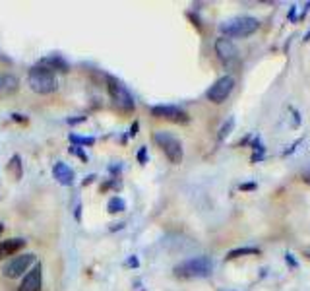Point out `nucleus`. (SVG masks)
I'll return each instance as SVG.
<instances>
[{
	"label": "nucleus",
	"instance_id": "f257e3e1",
	"mask_svg": "<svg viewBox=\"0 0 310 291\" xmlns=\"http://www.w3.org/2000/svg\"><path fill=\"white\" fill-rule=\"evenodd\" d=\"M173 272L176 278H186V280L208 278L213 272V260L210 256H194V258H188V260L176 264Z\"/></svg>",
	"mask_w": 310,
	"mask_h": 291
},
{
	"label": "nucleus",
	"instance_id": "f03ea898",
	"mask_svg": "<svg viewBox=\"0 0 310 291\" xmlns=\"http://www.w3.org/2000/svg\"><path fill=\"white\" fill-rule=\"evenodd\" d=\"M28 84L29 87L35 91V93H41V95H47V93H53L57 91L58 87V80L55 76V72L50 68L43 66H33L28 74Z\"/></svg>",
	"mask_w": 310,
	"mask_h": 291
},
{
	"label": "nucleus",
	"instance_id": "7ed1b4c3",
	"mask_svg": "<svg viewBox=\"0 0 310 291\" xmlns=\"http://www.w3.org/2000/svg\"><path fill=\"white\" fill-rule=\"evenodd\" d=\"M258 29H260V19L252 16H239V18L227 19L219 26L223 37H248Z\"/></svg>",
	"mask_w": 310,
	"mask_h": 291
},
{
	"label": "nucleus",
	"instance_id": "20e7f679",
	"mask_svg": "<svg viewBox=\"0 0 310 291\" xmlns=\"http://www.w3.org/2000/svg\"><path fill=\"white\" fill-rule=\"evenodd\" d=\"M153 142L161 148V152L165 154V157H167L173 165H178L183 161V157H184L183 142H180L176 136H173L171 132H165V130H159V132H155L153 134Z\"/></svg>",
	"mask_w": 310,
	"mask_h": 291
},
{
	"label": "nucleus",
	"instance_id": "39448f33",
	"mask_svg": "<svg viewBox=\"0 0 310 291\" xmlns=\"http://www.w3.org/2000/svg\"><path fill=\"white\" fill-rule=\"evenodd\" d=\"M107 89H109V95L113 99V103H115L120 111H126V113H130V111H134V97L132 93L128 91V87L115 76H107Z\"/></svg>",
	"mask_w": 310,
	"mask_h": 291
},
{
	"label": "nucleus",
	"instance_id": "423d86ee",
	"mask_svg": "<svg viewBox=\"0 0 310 291\" xmlns=\"http://www.w3.org/2000/svg\"><path fill=\"white\" fill-rule=\"evenodd\" d=\"M33 264H35V254H33V252H23V254H19V256H14V258L4 266L2 274H4L6 278H10V280H16L19 276H23Z\"/></svg>",
	"mask_w": 310,
	"mask_h": 291
},
{
	"label": "nucleus",
	"instance_id": "0eeeda50",
	"mask_svg": "<svg viewBox=\"0 0 310 291\" xmlns=\"http://www.w3.org/2000/svg\"><path fill=\"white\" fill-rule=\"evenodd\" d=\"M232 89H235V78L221 76L219 80H215L212 84V87L205 91V97H208V101H212V103H223V101L232 93Z\"/></svg>",
	"mask_w": 310,
	"mask_h": 291
},
{
	"label": "nucleus",
	"instance_id": "6e6552de",
	"mask_svg": "<svg viewBox=\"0 0 310 291\" xmlns=\"http://www.w3.org/2000/svg\"><path fill=\"white\" fill-rule=\"evenodd\" d=\"M151 115L155 118H165V120H173V123H186L188 120V115L180 107L174 105H155L151 107Z\"/></svg>",
	"mask_w": 310,
	"mask_h": 291
},
{
	"label": "nucleus",
	"instance_id": "1a4fd4ad",
	"mask_svg": "<svg viewBox=\"0 0 310 291\" xmlns=\"http://www.w3.org/2000/svg\"><path fill=\"white\" fill-rule=\"evenodd\" d=\"M41 287H43V266L37 262L35 268L23 276L18 291H41Z\"/></svg>",
	"mask_w": 310,
	"mask_h": 291
},
{
	"label": "nucleus",
	"instance_id": "9d476101",
	"mask_svg": "<svg viewBox=\"0 0 310 291\" xmlns=\"http://www.w3.org/2000/svg\"><path fill=\"white\" fill-rule=\"evenodd\" d=\"M213 47H215V55L221 58L223 62H232L239 57V48L229 37H217Z\"/></svg>",
	"mask_w": 310,
	"mask_h": 291
},
{
	"label": "nucleus",
	"instance_id": "9b49d317",
	"mask_svg": "<svg viewBox=\"0 0 310 291\" xmlns=\"http://www.w3.org/2000/svg\"><path fill=\"white\" fill-rule=\"evenodd\" d=\"M53 175H55V179H57L58 183L64 184V186H72V184H74V179H76L72 167H68V165L62 163V161H57V163L53 165Z\"/></svg>",
	"mask_w": 310,
	"mask_h": 291
},
{
	"label": "nucleus",
	"instance_id": "f8f14e48",
	"mask_svg": "<svg viewBox=\"0 0 310 291\" xmlns=\"http://www.w3.org/2000/svg\"><path fill=\"white\" fill-rule=\"evenodd\" d=\"M25 247V241L23 239H6V241L0 243V260L2 258H6V256H10V254H16V252H19L21 249Z\"/></svg>",
	"mask_w": 310,
	"mask_h": 291
},
{
	"label": "nucleus",
	"instance_id": "ddd939ff",
	"mask_svg": "<svg viewBox=\"0 0 310 291\" xmlns=\"http://www.w3.org/2000/svg\"><path fill=\"white\" fill-rule=\"evenodd\" d=\"M41 64H47V68H50L53 72L55 70H60V72H68V64L58 57V55H50V57H45L41 60Z\"/></svg>",
	"mask_w": 310,
	"mask_h": 291
},
{
	"label": "nucleus",
	"instance_id": "4468645a",
	"mask_svg": "<svg viewBox=\"0 0 310 291\" xmlns=\"http://www.w3.org/2000/svg\"><path fill=\"white\" fill-rule=\"evenodd\" d=\"M248 254H260V249L256 247H241V249H232V251L227 252L225 260H235L239 256H248Z\"/></svg>",
	"mask_w": 310,
	"mask_h": 291
},
{
	"label": "nucleus",
	"instance_id": "2eb2a0df",
	"mask_svg": "<svg viewBox=\"0 0 310 291\" xmlns=\"http://www.w3.org/2000/svg\"><path fill=\"white\" fill-rule=\"evenodd\" d=\"M8 173L12 175L16 181H19V179H21V175H23V169H21V157H19V155H14V157L10 159Z\"/></svg>",
	"mask_w": 310,
	"mask_h": 291
},
{
	"label": "nucleus",
	"instance_id": "dca6fc26",
	"mask_svg": "<svg viewBox=\"0 0 310 291\" xmlns=\"http://www.w3.org/2000/svg\"><path fill=\"white\" fill-rule=\"evenodd\" d=\"M107 210L111 213H118V212H124L126 210V204L122 198H118V196H113L111 200H109V204H107Z\"/></svg>",
	"mask_w": 310,
	"mask_h": 291
},
{
	"label": "nucleus",
	"instance_id": "f3484780",
	"mask_svg": "<svg viewBox=\"0 0 310 291\" xmlns=\"http://www.w3.org/2000/svg\"><path fill=\"white\" fill-rule=\"evenodd\" d=\"M70 142H72V146H93L95 144V138H87V136H77V134H70Z\"/></svg>",
	"mask_w": 310,
	"mask_h": 291
},
{
	"label": "nucleus",
	"instance_id": "a211bd4d",
	"mask_svg": "<svg viewBox=\"0 0 310 291\" xmlns=\"http://www.w3.org/2000/svg\"><path fill=\"white\" fill-rule=\"evenodd\" d=\"M232 128H235V118H232V116H229V118H227V123L221 126V130H219V136H217V140H219V142H223L227 136L231 134Z\"/></svg>",
	"mask_w": 310,
	"mask_h": 291
},
{
	"label": "nucleus",
	"instance_id": "6ab92c4d",
	"mask_svg": "<svg viewBox=\"0 0 310 291\" xmlns=\"http://www.w3.org/2000/svg\"><path fill=\"white\" fill-rule=\"evenodd\" d=\"M70 154L80 157L82 161H87V154L84 152V148H80V146H70Z\"/></svg>",
	"mask_w": 310,
	"mask_h": 291
},
{
	"label": "nucleus",
	"instance_id": "aec40b11",
	"mask_svg": "<svg viewBox=\"0 0 310 291\" xmlns=\"http://www.w3.org/2000/svg\"><path fill=\"white\" fill-rule=\"evenodd\" d=\"M2 86H6V89H14V87H16V80L10 76H4L0 80V87Z\"/></svg>",
	"mask_w": 310,
	"mask_h": 291
},
{
	"label": "nucleus",
	"instance_id": "412c9836",
	"mask_svg": "<svg viewBox=\"0 0 310 291\" xmlns=\"http://www.w3.org/2000/svg\"><path fill=\"white\" fill-rule=\"evenodd\" d=\"M138 161H140V163H145V161H147V148H140V152H138Z\"/></svg>",
	"mask_w": 310,
	"mask_h": 291
},
{
	"label": "nucleus",
	"instance_id": "4be33fe9",
	"mask_svg": "<svg viewBox=\"0 0 310 291\" xmlns=\"http://www.w3.org/2000/svg\"><path fill=\"white\" fill-rule=\"evenodd\" d=\"M86 116H77V118H68V125H77V123H84Z\"/></svg>",
	"mask_w": 310,
	"mask_h": 291
},
{
	"label": "nucleus",
	"instance_id": "5701e85b",
	"mask_svg": "<svg viewBox=\"0 0 310 291\" xmlns=\"http://www.w3.org/2000/svg\"><path fill=\"white\" fill-rule=\"evenodd\" d=\"M285 260H287V264H291L293 268H297V260L293 258V254H287V256H285Z\"/></svg>",
	"mask_w": 310,
	"mask_h": 291
},
{
	"label": "nucleus",
	"instance_id": "b1692460",
	"mask_svg": "<svg viewBox=\"0 0 310 291\" xmlns=\"http://www.w3.org/2000/svg\"><path fill=\"white\" fill-rule=\"evenodd\" d=\"M12 118H14L16 123H25V116H23V115H16V113H14V115H12Z\"/></svg>",
	"mask_w": 310,
	"mask_h": 291
},
{
	"label": "nucleus",
	"instance_id": "393cba45",
	"mask_svg": "<svg viewBox=\"0 0 310 291\" xmlns=\"http://www.w3.org/2000/svg\"><path fill=\"white\" fill-rule=\"evenodd\" d=\"M138 134V123H134V125L130 126V136H136Z\"/></svg>",
	"mask_w": 310,
	"mask_h": 291
},
{
	"label": "nucleus",
	"instance_id": "a878e982",
	"mask_svg": "<svg viewBox=\"0 0 310 291\" xmlns=\"http://www.w3.org/2000/svg\"><path fill=\"white\" fill-rule=\"evenodd\" d=\"M254 186H256V184H252V183H248V184H241V188H242V190H252Z\"/></svg>",
	"mask_w": 310,
	"mask_h": 291
},
{
	"label": "nucleus",
	"instance_id": "bb28decb",
	"mask_svg": "<svg viewBox=\"0 0 310 291\" xmlns=\"http://www.w3.org/2000/svg\"><path fill=\"white\" fill-rule=\"evenodd\" d=\"M128 264H130V266H138V258H136V256H132V258H130V260H128Z\"/></svg>",
	"mask_w": 310,
	"mask_h": 291
},
{
	"label": "nucleus",
	"instance_id": "cd10ccee",
	"mask_svg": "<svg viewBox=\"0 0 310 291\" xmlns=\"http://www.w3.org/2000/svg\"><path fill=\"white\" fill-rule=\"evenodd\" d=\"M302 181H304V183H310V171L306 175H302Z\"/></svg>",
	"mask_w": 310,
	"mask_h": 291
},
{
	"label": "nucleus",
	"instance_id": "c85d7f7f",
	"mask_svg": "<svg viewBox=\"0 0 310 291\" xmlns=\"http://www.w3.org/2000/svg\"><path fill=\"white\" fill-rule=\"evenodd\" d=\"M2 231H4V225H2V223H0V235H2Z\"/></svg>",
	"mask_w": 310,
	"mask_h": 291
}]
</instances>
